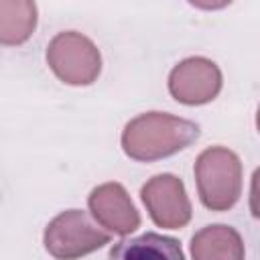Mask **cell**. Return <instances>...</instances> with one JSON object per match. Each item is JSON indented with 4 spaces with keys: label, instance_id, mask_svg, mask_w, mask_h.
<instances>
[{
    "label": "cell",
    "instance_id": "1",
    "mask_svg": "<svg viewBox=\"0 0 260 260\" xmlns=\"http://www.w3.org/2000/svg\"><path fill=\"white\" fill-rule=\"evenodd\" d=\"M199 138V126L165 112H146L132 118L122 132L126 156L142 162L171 156Z\"/></svg>",
    "mask_w": 260,
    "mask_h": 260
},
{
    "label": "cell",
    "instance_id": "2",
    "mask_svg": "<svg viewBox=\"0 0 260 260\" xmlns=\"http://www.w3.org/2000/svg\"><path fill=\"white\" fill-rule=\"evenodd\" d=\"M195 181L199 199L207 209L228 211L242 193V162L230 148H205L195 160Z\"/></svg>",
    "mask_w": 260,
    "mask_h": 260
},
{
    "label": "cell",
    "instance_id": "3",
    "mask_svg": "<svg viewBox=\"0 0 260 260\" xmlns=\"http://www.w3.org/2000/svg\"><path fill=\"white\" fill-rule=\"evenodd\" d=\"M43 242L53 258L77 260L110 244V234L102 230L85 211L67 209L49 221Z\"/></svg>",
    "mask_w": 260,
    "mask_h": 260
},
{
    "label": "cell",
    "instance_id": "4",
    "mask_svg": "<svg viewBox=\"0 0 260 260\" xmlns=\"http://www.w3.org/2000/svg\"><path fill=\"white\" fill-rule=\"evenodd\" d=\"M47 63L53 73L69 85H89L102 71V55L91 39L81 32L65 30L51 39Z\"/></svg>",
    "mask_w": 260,
    "mask_h": 260
},
{
    "label": "cell",
    "instance_id": "5",
    "mask_svg": "<svg viewBox=\"0 0 260 260\" xmlns=\"http://www.w3.org/2000/svg\"><path fill=\"white\" fill-rule=\"evenodd\" d=\"M140 197L158 228L179 230L191 219V201L187 197L185 185L171 173L148 179L140 189Z\"/></svg>",
    "mask_w": 260,
    "mask_h": 260
},
{
    "label": "cell",
    "instance_id": "6",
    "mask_svg": "<svg viewBox=\"0 0 260 260\" xmlns=\"http://www.w3.org/2000/svg\"><path fill=\"white\" fill-rule=\"evenodd\" d=\"M221 89L219 67L205 57H189L177 63L169 75L171 95L187 106L211 102Z\"/></svg>",
    "mask_w": 260,
    "mask_h": 260
},
{
    "label": "cell",
    "instance_id": "7",
    "mask_svg": "<svg viewBox=\"0 0 260 260\" xmlns=\"http://www.w3.org/2000/svg\"><path fill=\"white\" fill-rule=\"evenodd\" d=\"M93 219L118 236H128L140 225V215L120 183H104L95 187L87 197Z\"/></svg>",
    "mask_w": 260,
    "mask_h": 260
},
{
    "label": "cell",
    "instance_id": "8",
    "mask_svg": "<svg viewBox=\"0 0 260 260\" xmlns=\"http://www.w3.org/2000/svg\"><path fill=\"white\" fill-rule=\"evenodd\" d=\"M108 260H187L179 240L154 232L124 238L110 248Z\"/></svg>",
    "mask_w": 260,
    "mask_h": 260
},
{
    "label": "cell",
    "instance_id": "9",
    "mask_svg": "<svg viewBox=\"0 0 260 260\" xmlns=\"http://www.w3.org/2000/svg\"><path fill=\"white\" fill-rule=\"evenodd\" d=\"M191 256L193 260H244V242L230 225H205L191 238Z\"/></svg>",
    "mask_w": 260,
    "mask_h": 260
},
{
    "label": "cell",
    "instance_id": "10",
    "mask_svg": "<svg viewBox=\"0 0 260 260\" xmlns=\"http://www.w3.org/2000/svg\"><path fill=\"white\" fill-rule=\"evenodd\" d=\"M37 26V4L28 0H0V43L20 45Z\"/></svg>",
    "mask_w": 260,
    "mask_h": 260
},
{
    "label": "cell",
    "instance_id": "11",
    "mask_svg": "<svg viewBox=\"0 0 260 260\" xmlns=\"http://www.w3.org/2000/svg\"><path fill=\"white\" fill-rule=\"evenodd\" d=\"M250 211L256 219H260V167L252 175V185H250Z\"/></svg>",
    "mask_w": 260,
    "mask_h": 260
},
{
    "label": "cell",
    "instance_id": "12",
    "mask_svg": "<svg viewBox=\"0 0 260 260\" xmlns=\"http://www.w3.org/2000/svg\"><path fill=\"white\" fill-rule=\"evenodd\" d=\"M256 128L260 132V106H258V112H256Z\"/></svg>",
    "mask_w": 260,
    "mask_h": 260
}]
</instances>
